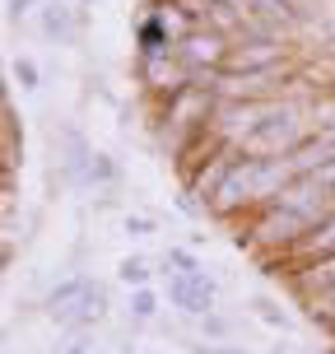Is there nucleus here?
Instances as JSON below:
<instances>
[{
    "mask_svg": "<svg viewBox=\"0 0 335 354\" xmlns=\"http://www.w3.org/2000/svg\"><path fill=\"white\" fill-rule=\"evenodd\" d=\"M61 173L75 192H107L122 182L117 159L103 154L98 145H88L84 131H75V126H66V136H61Z\"/></svg>",
    "mask_w": 335,
    "mask_h": 354,
    "instance_id": "obj_4",
    "label": "nucleus"
},
{
    "mask_svg": "<svg viewBox=\"0 0 335 354\" xmlns=\"http://www.w3.org/2000/svg\"><path fill=\"white\" fill-rule=\"evenodd\" d=\"M200 326H205V336H210V345H219V336H229V317H219V313H210V317H200Z\"/></svg>",
    "mask_w": 335,
    "mask_h": 354,
    "instance_id": "obj_22",
    "label": "nucleus"
},
{
    "mask_svg": "<svg viewBox=\"0 0 335 354\" xmlns=\"http://www.w3.org/2000/svg\"><path fill=\"white\" fill-rule=\"evenodd\" d=\"M42 5H47V0H5V19L19 24L23 15H33V10H42Z\"/></svg>",
    "mask_w": 335,
    "mask_h": 354,
    "instance_id": "obj_21",
    "label": "nucleus"
},
{
    "mask_svg": "<svg viewBox=\"0 0 335 354\" xmlns=\"http://www.w3.org/2000/svg\"><path fill=\"white\" fill-rule=\"evenodd\" d=\"M103 317H107V289L93 280V289L79 299V308H75V313L61 322V326H70V331H88V326H98Z\"/></svg>",
    "mask_w": 335,
    "mask_h": 354,
    "instance_id": "obj_13",
    "label": "nucleus"
},
{
    "mask_svg": "<svg viewBox=\"0 0 335 354\" xmlns=\"http://www.w3.org/2000/svg\"><path fill=\"white\" fill-rule=\"evenodd\" d=\"M191 354H251L247 345H210V340H205V345H191Z\"/></svg>",
    "mask_w": 335,
    "mask_h": 354,
    "instance_id": "obj_23",
    "label": "nucleus"
},
{
    "mask_svg": "<svg viewBox=\"0 0 335 354\" xmlns=\"http://www.w3.org/2000/svg\"><path fill=\"white\" fill-rule=\"evenodd\" d=\"M289 289H294L303 303H312L317 294H331V289H335V257H326V261H317V266H307V270H298V275L289 280Z\"/></svg>",
    "mask_w": 335,
    "mask_h": 354,
    "instance_id": "obj_11",
    "label": "nucleus"
},
{
    "mask_svg": "<svg viewBox=\"0 0 335 354\" xmlns=\"http://www.w3.org/2000/svg\"><path fill=\"white\" fill-rule=\"evenodd\" d=\"M117 280H122L126 289H149V280H154V261L140 257V252H126L122 261H117Z\"/></svg>",
    "mask_w": 335,
    "mask_h": 354,
    "instance_id": "obj_15",
    "label": "nucleus"
},
{
    "mask_svg": "<svg viewBox=\"0 0 335 354\" xmlns=\"http://www.w3.org/2000/svg\"><path fill=\"white\" fill-rule=\"evenodd\" d=\"M131 37H135V56H168L177 52V37H182V24L173 19L168 0H149L144 15L131 24Z\"/></svg>",
    "mask_w": 335,
    "mask_h": 354,
    "instance_id": "obj_6",
    "label": "nucleus"
},
{
    "mask_svg": "<svg viewBox=\"0 0 335 354\" xmlns=\"http://www.w3.org/2000/svg\"><path fill=\"white\" fill-rule=\"evenodd\" d=\"M251 313H256L265 326H275V331H289V313H284L280 303H270V299H251Z\"/></svg>",
    "mask_w": 335,
    "mask_h": 354,
    "instance_id": "obj_19",
    "label": "nucleus"
},
{
    "mask_svg": "<svg viewBox=\"0 0 335 354\" xmlns=\"http://www.w3.org/2000/svg\"><path fill=\"white\" fill-rule=\"evenodd\" d=\"M233 37L214 33V28H195V33L177 37V61L191 80H214V75L229 71V56H233Z\"/></svg>",
    "mask_w": 335,
    "mask_h": 354,
    "instance_id": "obj_5",
    "label": "nucleus"
},
{
    "mask_svg": "<svg viewBox=\"0 0 335 354\" xmlns=\"http://www.w3.org/2000/svg\"><path fill=\"white\" fill-rule=\"evenodd\" d=\"M88 289H93V280H88V275H70V280L52 284V289H47V299H42V313H47L52 322H66L75 308H79V299H84Z\"/></svg>",
    "mask_w": 335,
    "mask_h": 354,
    "instance_id": "obj_10",
    "label": "nucleus"
},
{
    "mask_svg": "<svg viewBox=\"0 0 335 354\" xmlns=\"http://www.w3.org/2000/svg\"><path fill=\"white\" fill-rule=\"evenodd\" d=\"M159 266H163V275H200V270H205L191 243H168L163 257H159Z\"/></svg>",
    "mask_w": 335,
    "mask_h": 354,
    "instance_id": "obj_14",
    "label": "nucleus"
},
{
    "mask_svg": "<svg viewBox=\"0 0 335 354\" xmlns=\"http://www.w3.org/2000/svg\"><path fill=\"white\" fill-rule=\"evenodd\" d=\"M294 177H298V173H294V163H289V159H251V154H242V159L233 163V173L224 177L219 196H214L210 219L233 224V229L247 224L261 205L280 201V192L294 182Z\"/></svg>",
    "mask_w": 335,
    "mask_h": 354,
    "instance_id": "obj_2",
    "label": "nucleus"
},
{
    "mask_svg": "<svg viewBox=\"0 0 335 354\" xmlns=\"http://www.w3.org/2000/svg\"><path fill=\"white\" fill-rule=\"evenodd\" d=\"M131 71H135V80H140L144 88H149V98H163V93H173V88H182L191 75L182 71V61H177V52L168 56H135L131 61Z\"/></svg>",
    "mask_w": 335,
    "mask_h": 354,
    "instance_id": "obj_9",
    "label": "nucleus"
},
{
    "mask_svg": "<svg viewBox=\"0 0 335 354\" xmlns=\"http://www.w3.org/2000/svg\"><path fill=\"white\" fill-rule=\"evenodd\" d=\"M122 233L131 238V243H144V238L159 233V224H154L149 214H122Z\"/></svg>",
    "mask_w": 335,
    "mask_h": 354,
    "instance_id": "obj_18",
    "label": "nucleus"
},
{
    "mask_svg": "<svg viewBox=\"0 0 335 354\" xmlns=\"http://www.w3.org/2000/svg\"><path fill=\"white\" fill-rule=\"evenodd\" d=\"M10 75H15V84L23 88V93H37V88H42V71H37V61L33 56H10Z\"/></svg>",
    "mask_w": 335,
    "mask_h": 354,
    "instance_id": "obj_17",
    "label": "nucleus"
},
{
    "mask_svg": "<svg viewBox=\"0 0 335 354\" xmlns=\"http://www.w3.org/2000/svg\"><path fill=\"white\" fill-rule=\"evenodd\" d=\"M335 159V145L326 140V136H307V140L289 154V163H294V173L298 177H312V173H321L326 163Z\"/></svg>",
    "mask_w": 335,
    "mask_h": 354,
    "instance_id": "obj_12",
    "label": "nucleus"
},
{
    "mask_svg": "<svg viewBox=\"0 0 335 354\" xmlns=\"http://www.w3.org/2000/svg\"><path fill=\"white\" fill-rule=\"evenodd\" d=\"M214 107H219V93L210 84H195V80H186L182 88L163 93V98H149V126H154L159 145L173 154L177 173L210 149Z\"/></svg>",
    "mask_w": 335,
    "mask_h": 354,
    "instance_id": "obj_1",
    "label": "nucleus"
},
{
    "mask_svg": "<svg viewBox=\"0 0 335 354\" xmlns=\"http://www.w3.org/2000/svg\"><path fill=\"white\" fill-rule=\"evenodd\" d=\"M307 136H312L307 107H303V98H294V93H289V98H275V103L265 107L261 126L247 136L242 154H251V159H289V154H294Z\"/></svg>",
    "mask_w": 335,
    "mask_h": 354,
    "instance_id": "obj_3",
    "label": "nucleus"
},
{
    "mask_svg": "<svg viewBox=\"0 0 335 354\" xmlns=\"http://www.w3.org/2000/svg\"><path fill=\"white\" fill-rule=\"evenodd\" d=\"M84 24H88V10H79L75 0H47L37 10V33L56 47H75L84 37Z\"/></svg>",
    "mask_w": 335,
    "mask_h": 354,
    "instance_id": "obj_8",
    "label": "nucleus"
},
{
    "mask_svg": "<svg viewBox=\"0 0 335 354\" xmlns=\"http://www.w3.org/2000/svg\"><path fill=\"white\" fill-rule=\"evenodd\" d=\"M173 205H177V210H182V214H186V219H205V214H210V210H205V205H200V196H195L191 187H186V182H182V187H177Z\"/></svg>",
    "mask_w": 335,
    "mask_h": 354,
    "instance_id": "obj_20",
    "label": "nucleus"
},
{
    "mask_svg": "<svg viewBox=\"0 0 335 354\" xmlns=\"http://www.w3.org/2000/svg\"><path fill=\"white\" fill-rule=\"evenodd\" d=\"M56 354H88V345H84V340H75V345H66V350H56Z\"/></svg>",
    "mask_w": 335,
    "mask_h": 354,
    "instance_id": "obj_24",
    "label": "nucleus"
},
{
    "mask_svg": "<svg viewBox=\"0 0 335 354\" xmlns=\"http://www.w3.org/2000/svg\"><path fill=\"white\" fill-rule=\"evenodd\" d=\"M75 5H79V10H88V5H93V0H75Z\"/></svg>",
    "mask_w": 335,
    "mask_h": 354,
    "instance_id": "obj_26",
    "label": "nucleus"
},
{
    "mask_svg": "<svg viewBox=\"0 0 335 354\" xmlns=\"http://www.w3.org/2000/svg\"><path fill=\"white\" fill-rule=\"evenodd\" d=\"M163 308V294L149 284V289H131V303H126V313H131V322L135 326H144V322H154Z\"/></svg>",
    "mask_w": 335,
    "mask_h": 354,
    "instance_id": "obj_16",
    "label": "nucleus"
},
{
    "mask_svg": "<svg viewBox=\"0 0 335 354\" xmlns=\"http://www.w3.org/2000/svg\"><path fill=\"white\" fill-rule=\"evenodd\" d=\"M321 42H326V47H331V52H335V24H331V28H326V37H321Z\"/></svg>",
    "mask_w": 335,
    "mask_h": 354,
    "instance_id": "obj_25",
    "label": "nucleus"
},
{
    "mask_svg": "<svg viewBox=\"0 0 335 354\" xmlns=\"http://www.w3.org/2000/svg\"><path fill=\"white\" fill-rule=\"evenodd\" d=\"M163 299L173 303L182 317H210L214 313V299H219V280H214L210 270H200V275H168L163 284Z\"/></svg>",
    "mask_w": 335,
    "mask_h": 354,
    "instance_id": "obj_7",
    "label": "nucleus"
}]
</instances>
